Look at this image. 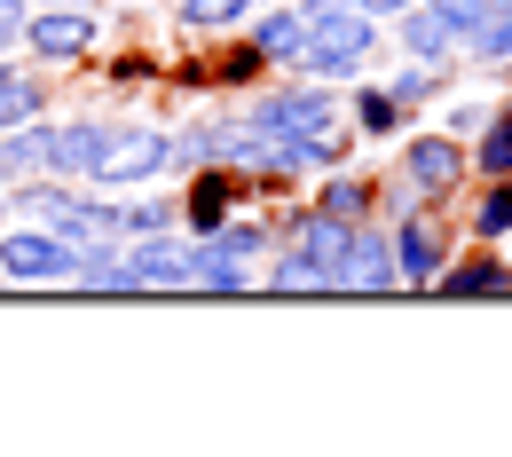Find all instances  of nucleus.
Masks as SVG:
<instances>
[{
    "label": "nucleus",
    "instance_id": "f257e3e1",
    "mask_svg": "<svg viewBox=\"0 0 512 457\" xmlns=\"http://www.w3.org/2000/svg\"><path fill=\"white\" fill-rule=\"evenodd\" d=\"M371 48H379V16H363V8H308V40H300V56L292 71L300 79H355V71L371 64Z\"/></svg>",
    "mask_w": 512,
    "mask_h": 457
},
{
    "label": "nucleus",
    "instance_id": "f03ea898",
    "mask_svg": "<svg viewBox=\"0 0 512 457\" xmlns=\"http://www.w3.org/2000/svg\"><path fill=\"white\" fill-rule=\"evenodd\" d=\"M166 150H174V134H166V127H103V150H95V174H87V182L134 190V182H150V174L174 166Z\"/></svg>",
    "mask_w": 512,
    "mask_h": 457
},
{
    "label": "nucleus",
    "instance_id": "7ed1b4c3",
    "mask_svg": "<svg viewBox=\"0 0 512 457\" xmlns=\"http://www.w3.org/2000/svg\"><path fill=\"white\" fill-rule=\"evenodd\" d=\"M245 127L268 134V142H308V134L339 127V103H331V87H276V95H260L253 111H245Z\"/></svg>",
    "mask_w": 512,
    "mask_h": 457
},
{
    "label": "nucleus",
    "instance_id": "20e7f679",
    "mask_svg": "<svg viewBox=\"0 0 512 457\" xmlns=\"http://www.w3.org/2000/svg\"><path fill=\"white\" fill-rule=\"evenodd\" d=\"M71 268H79V253H71L48 221L0 229V276H8V284H56V276H71Z\"/></svg>",
    "mask_w": 512,
    "mask_h": 457
},
{
    "label": "nucleus",
    "instance_id": "39448f33",
    "mask_svg": "<svg viewBox=\"0 0 512 457\" xmlns=\"http://www.w3.org/2000/svg\"><path fill=\"white\" fill-rule=\"evenodd\" d=\"M24 40H32L40 64H71V56L95 48V8H87V0H40V8L24 16Z\"/></svg>",
    "mask_w": 512,
    "mask_h": 457
},
{
    "label": "nucleus",
    "instance_id": "423d86ee",
    "mask_svg": "<svg viewBox=\"0 0 512 457\" xmlns=\"http://www.w3.org/2000/svg\"><path fill=\"white\" fill-rule=\"evenodd\" d=\"M331 284H347V292H394V284H402V268H394V237L355 221V237H347V253H339V268H331Z\"/></svg>",
    "mask_w": 512,
    "mask_h": 457
},
{
    "label": "nucleus",
    "instance_id": "0eeeda50",
    "mask_svg": "<svg viewBox=\"0 0 512 457\" xmlns=\"http://www.w3.org/2000/svg\"><path fill=\"white\" fill-rule=\"evenodd\" d=\"M402 182L418 197H449L465 182V150H457L449 134H410V142H402Z\"/></svg>",
    "mask_w": 512,
    "mask_h": 457
},
{
    "label": "nucleus",
    "instance_id": "6e6552de",
    "mask_svg": "<svg viewBox=\"0 0 512 457\" xmlns=\"http://www.w3.org/2000/svg\"><path fill=\"white\" fill-rule=\"evenodd\" d=\"M119 253H127L134 284H190V237H174V229H150V237H134Z\"/></svg>",
    "mask_w": 512,
    "mask_h": 457
},
{
    "label": "nucleus",
    "instance_id": "1a4fd4ad",
    "mask_svg": "<svg viewBox=\"0 0 512 457\" xmlns=\"http://www.w3.org/2000/svg\"><path fill=\"white\" fill-rule=\"evenodd\" d=\"M300 40H308V8H300V0H268V8L253 0V56L292 64V56H300Z\"/></svg>",
    "mask_w": 512,
    "mask_h": 457
},
{
    "label": "nucleus",
    "instance_id": "9d476101",
    "mask_svg": "<svg viewBox=\"0 0 512 457\" xmlns=\"http://www.w3.org/2000/svg\"><path fill=\"white\" fill-rule=\"evenodd\" d=\"M394 268H402V284H434L449 268V245L434 221H418V213H402V229H394Z\"/></svg>",
    "mask_w": 512,
    "mask_h": 457
},
{
    "label": "nucleus",
    "instance_id": "9b49d317",
    "mask_svg": "<svg viewBox=\"0 0 512 457\" xmlns=\"http://www.w3.org/2000/svg\"><path fill=\"white\" fill-rule=\"evenodd\" d=\"M48 150H56V119H16V127H0V174H48Z\"/></svg>",
    "mask_w": 512,
    "mask_h": 457
},
{
    "label": "nucleus",
    "instance_id": "f8f14e48",
    "mask_svg": "<svg viewBox=\"0 0 512 457\" xmlns=\"http://www.w3.org/2000/svg\"><path fill=\"white\" fill-rule=\"evenodd\" d=\"M347 237H355V221H339V213H308L300 229H292V253L308 268H323V284H331V268H339V253H347Z\"/></svg>",
    "mask_w": 512,
    "mask_h": 457
},
{
    "label": "nucleus",
    "instance_id": "ddd939ff",
    "mask_svg": "<svg viewBox=\"0 0 512 457\" xmlns=\"http://www.w3.org/2000/svg\"><path fill=\"white\" fill-rule=\"evenodd\" d=\"M95 150H103V119H71V127H56L48 174H64V182H87V174H95Z\"/></svg>",
    "mask_w": 512,
    "mask_h": 457
},
{
    "label": "nucleus",
    "instance_id": "4468645a",
    "mask_svg": "<svg viewBox=\"0 0 512 457\" xmlns=\"http://www.w3.org/2000/svg\"><path fill=\"white\" fill-rule=\"evenodd\" d=\"M465 166H481L489 182H505L512 174V103L505 111H481V127H473V158Z\"/></svg>",
    "mask_w": 512,
    "mask_h": 457
},
{
    "label": "nucleus",
    "instance_id": "2eb2a0df",
    "mask_svg": "<svg viewBox=\"0 0 512 457\" xmlns=\"http://www.w3.org/2000/svg\"><path fill=\"white\" fill-rule=\"evenodd\" d=\"M71 205H79V190H71L64 174H48V182H24V190H16V205H8V213H24V221H48V229H56V221H64Z\"/></svg>",
    "mask_w": 512,
    "mask_h": 457
},
{
    "label": "nucleus",
    "instance_id": "dca6fc26",
    "mask_svg": "<svg viewBox=\"0 0 512 457\" xmlns=\"http://www.w3.org/2000/svg\"><path fill=\"white\" fill-rule=\"evenodd\" d=\"M434 284H442L449 300H481V292H505L512 268H505V261H457V268H442Z\"/></svg>",
    "mask_w": 512,
    "mask_h": 457
},
{
    "label": "nucleus",
    "instance_id": "f3484780",
    "mask_svg": "<svg viewBox=\"0 0 512 457\" xmlns=\"http://www.w3.org/2000/svg\"><path fill=\"white\" fill-rule=\"evenodd\" d=\"M394 24H402V48H410L418 64H442V56H449V32L434 24V8H402Z\"/></svg>",
    "mask_w": 512,
    "mask_h": 457
},
{
    "label": "nucleus",
    "instance_id": "a211bd4d",
    "mask_svg": "<svg viewBox=\"0 0 512 457\" xmlns=\"http://www.w3.org/2000/svg\"><path fill=\"white\" fill-rule=\"evenodd\" d=\"M103 221H111V237H119V245H134V237L166 229V205H158V197H127V205H103Z\"/></svg>",
    "mask_w": 512,
    "mask_h": 457
},
{
    "label": "nucleus",
    "instance_id": "6ab92c4d",
    "mask_svg": "<svg viewBox=\"0 0 512 457\" xmlns=\"http://www.w3.org/2000/svg\"><path fill=\"white\" fill-rule=\"evenodd\" d=\"M465 48H473V64H512V8H489L465 32Z\"/></svg>",
    "mask_w": 512,
    "mask_h": 457
},
{
    "label": "nucleus",
    "instance_id": "aec40b11",
    "mask_svg": "<svg viewBox=\"0 0 512 457\" xmlns=\"http://www.w3.org/2000/svg\"><path fill=\"white\" fill-rule=\"evenodd\" d=\"M363 205H371V182H363V174H347V166H331V182H323L316 213H339V221H363Z\"/></svg>",
    "mask_w": 512,
    "mask_h": 457
},
{
    "label": "nucleus",
    "instance_id": "412c9836",
    "mask_svg": "<svg viewBox=\"0 0 512 457\" xmlns=\"http://www.w3.org/2000/svg\"><path fill=\"white\" fill-rule=\"evenodd\" d=\"M442 87H449V79H442V64H418V56H410V71H394V79H386V95H394L402 111H418V103H434Z\"/></svg>",
    "mask_w": 512,
    "mask_h": 457
},
{
    "label": "nucleus",
    "instance_id": "4be33fe9",
    "mask_svg": "<svg viewBox=\"0 0 512 457\" xmlns=\"http://www.w3.org/2000/svg\"><path fill=\"white\" fill-rule=\"evenodd\" d=\"M32 111H40V79L0 64V127H16V119H32Z\"/></svg>",
    "mask_w": 512,
    "mask_h": 457
},
{
    "label": "nucleus",
    "instance_id": "5701e85b",
    "mask_svg": "<svg viewBox=\"0 0 512 457\" xmlns=\"http://www.w3.org/2000/svg\"><path fill=\"white\" fill-rule=\"evenodd\" d=\"M245 16H253V0H182V24L190 32H229Z\"/></svg>",
    "mask_w": 512,
    "mask_h": 457
},
{
    "label": "nucleus",
    "instance_id": "b1692460",
    "mask_svg": "<svg viewBox=\"0 0 512 457\" xmlns=\"http://www.w3.org/2000/svg\"><path fill=\"white\" fill-rule=\"evenodd\" d=\"M355 127H363V134H394V127H402V103L379 95V87H363V95H355Z\"/></svg>",
    "mask_w": 512,
    "mask_h": 457
},
{
    "label": "nucleus",
    "instance_id": "393cba45",
    "mask_svg": "<svg viewBox=\"0 0 512 457\" xmlns=\"http://www.w3.org/2000/svg\"><path fill=\"white\" fill-rule=\"evenodd\" d=\"M473 229H481V237H512V174H505V182H489L481 213H473Z\"/></svg>",
    "mask_w": 512,
    "mask_h": 457
},
{
    "label": "nucleus",
    "instance_id": "a878e982",
    "mask_svg": "<svg viewBox=\"0 0 512 457\" xmlns=\"http://www.w3.org/2000/svg\"><path fill=\"white\" fill-rule=\"evenodd\" d=\"M426 8H434V24H442L449 40H465V32L489 16V0H426Z\"/></svg>",
    "mask_w": 512,
    "mask_h": 457
},
{
    "label": "nucleus",
    "instance_id": "bb28decb",
    "mask_svg": "<svg viewBox=\"0 0 512 457\" xmlns=\"http://www.w3.org/2000/svg\"><path fill=\"white\" fill-rule=\"evenodd\" d=\"M268 284H284V292H316V284H323V268H308L300 253H292V245H284V253H276V276H268Z\"/></svg>",
    "mask_w": 512,
    "mask_h": 457
},
{
    "label": "nucleus",
    "instance_id": "cd10ccee",
    "mask_svg": "<svg viewBox=\"0 0 512 457\" xmlns=\"http://www.w3.org/2000/svg\"><path fill=\"white\" fill-rule=\"evenodd\" d=\"M24 16H32V0H0V56L24 40Z\"/></svg>",
    "mask_w": 512,
    "mask_h": 457
},
{
    "label": "nucleus",
    "instance_id": "c85d7f7f",
    "mask_svg": "<svg viewBox=\"0 0 512 457\" xmlns=\"http://www.w3.org/2000/svg\"><path fill=\"white\" fill-rule=\"evenodd\" d=\"M221 229V182H197V237Z\"/></svg>",
    "mask_w": 512,
    "mask_h": 457
},
{
    "label": "nucleus",
    "instance_id": "c756f323",
    "mask_svg": "<svg viewBox=\"0 0 512 457\" xmlns=\"http://www.w3.org/2000/svg\"><path fill=\"white\" fill-rule=\"evenodd\" d=\"M347 8H363V16H402L410 0H347Z\"/></svg>",
    "mask_w": 512,
    "mask_h": 457
},
{
    "label": "nucleus",
    "instance_id": "7c9ffc66",
    "mask_svg": "<svg viewBox=\"0 0 512 457\" xmlns=\"http://www.w3.org/2000/svg\"><path fill=\"white\" fill-rule=\"evenodd\" d=\"M489 8H512V0H489Z\"/></svg>",
    "mask_w": 512,
    "mask_h": 457
},
{
    "label": "nucleus",
    "instance_id": "2f4dec72",
    "mask_svg": "<svg viewBox=\"0 0 512 457\" xmlns=\"http://www.w3.org/2000/svg\"><path fill=\"white\" fill-rule=\"evenodd\" d=\"M0 213H8V205H0Z\"/></svg>",
    "mask_w": 512,
    "mask_h": 457
}]
</instances>
